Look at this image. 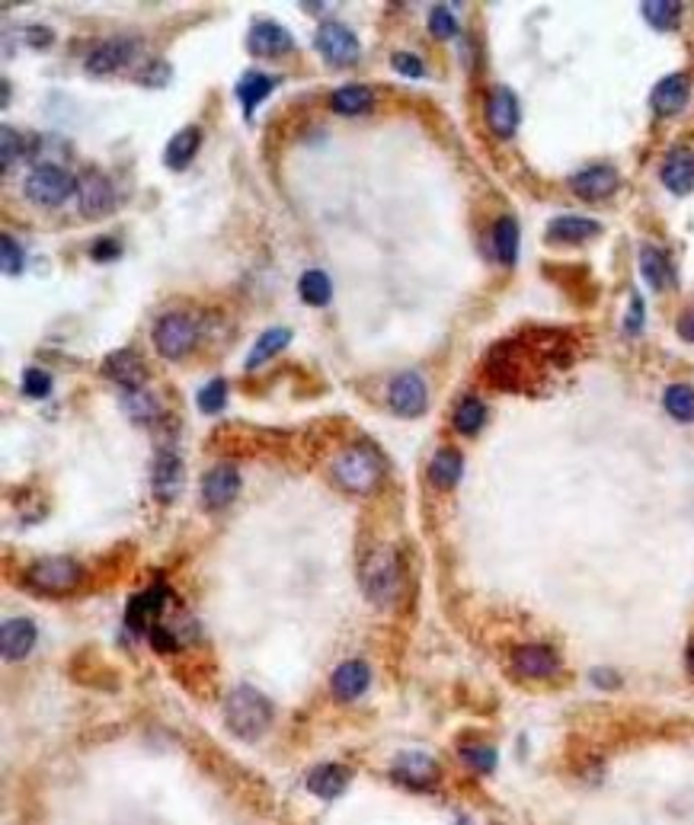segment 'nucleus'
I'll use <instances>...</instances> for the list:
<instances>
[{
    "label": "nucleus",
    "instance_id": "nucleus-1",
    "mask_svg": "<svg viewBox=\"0 0 694 825\" xmlns=\"http://www.w3.org/2000/svg\"><path fill=\"white\" fill-rule=\"evenodd\" d=\"M224 720H228V730L237 739L253 742L269 730L272 704H269V698L263 691H256L250 685H240L228 694V701H224Z\"/></svg>",
    "mask_w": 694,
    "mask_h": 825
},
{
    "label": "nucleus",
    "instance_id": "nucleus-2",
    "mask_svg": "<svg viewBox=\"0 0 694 825\" xmlns=\"http://www.w3.org/2000/svg\"><path fill=\"white\" fill-rule=\"evenodd\" d=\"M359 579L362 589L375 605H394L403 589V576H400V560L391 547L375 544L365 550V557L359 563Z\"/></svg>",
    "mask_w": 694,
    "mask_h": 825
},
{
    "label": "nucleus",
    "instance_id": "nucleus-3",
    "mask_svg": "<svg viewBox=\"0 0 694 825\" xmlns=\"http://www.w3.org/2000/svg\"><path fill=\"white\" fill-rule=\"evenodd\" d=\"M333 474L352 493H371L378 487V480L384 474V461L375 448L368 445H352L346 448L340 458L333 461Z\"/></svg>",
    "mask_w": 694,
    "mask_h": 825
},
{
    "label": "nucleus",
    "instance_id": "nucleus-4",
    "mask_svg": "<svg viewBox=\"0 0 694 825\" xmlns=\"http://www.w3.org/2000/svg\"><path fill=\"white\" fill-rule=\"evenodd\" d=\"M26 582L32 589L39 592H48V595H64L77 589L80 582V566L68 557H45V560H36L26 570Z\"/></svg>",
    "mask_w": 694,
    "mask_h": 825
},
{
    "label": "nucleus",
    "instance_id": "nucleus-5",
    "mask_svg": "<svg viewBox=\"0 0 694 825\" xmlns=\"http://www.w3.org/2000/svg\"><path fill=\"white\" fill-rule=\"evenodd\" d=\"M77 189V180L61 167H36L26 176V196L42 208H55Z\"/></svg>",
    "mask_w": 694,
    "mask_h": 825
},
{
    "label": "nucleus",
    "instance_id": "nucleus-6",
    "mask_svg": "<svg viewBox=\"0 0 694 825\" xmlns=\"http://www.w3.org/2000/svg\"><path fill=\"white\" fill-rule=\"evenodd\" d=\"M196 346V323L186 314H167L157 320L154 327V349L164 355V359L176 362Z\"/></svg>",
    "mask_w": 694,
    "mask_h": 825
},
{
    "label": "nucleus",
    "instance_id": "nucleus-7",
    "mask_svg": "<svg viewBox=\"0 0 694 825\" xmlns=\"http://www.w3.org/2000/svg\"><path fill=\"white\" fill-rule=\"evenodd\" d=\"M317 52L324 55L333 68H346V64H355L362 55V45L355 39V32L343 23H324L314 36Z\"/></svg>",
    "mask_w": 694,
    "mask_h": 825
},
{
    "label": "nucleus",
    "instance_id": "nucleus-8",
    "mask_svg": "<svg viewBox=\"0 0 694 825\" xmlns=\"http://www.w3.org/2000/svg\"><path fill=\"white\" fill-rule=\"evenodd\" d=\"M387 403H391V410L397 416H419L426 410V403H429V391H426V381L413 375V371H403L400 378L391 381V391H387Z\"/></svg>",
    "mask_w": 694,
    "mask_h": 825
},
{
    "label": "nucleus",
    "instance_id": "nucleus-9",
    "mask_svg": "<svg viewBox=\"0 0 694 825\" xmlns=\"http://www.w3.org/2000/svg\"><path fill=\"white\" fill-rule=\"evenodd\" d=\"M77 205H80V212H84L87 218L109 215L112 205H116V192H112V183L106 180L103 173L87 170L77 180Z\"/></svg>",
    "mask_w": 694,
    "mask_h": 825
},
{
    "label": "nucleus",
    "instance_id": "nucleus-10",
    "mask_svg": "<svg viewBox=\"0 0 694 825\" xmlns=\"http://www.w3.org/2000/svg\"><path fill=\"white\" fill-rule=\"evenodd\" d=\"M135 55H138V42H132V39H106L90 52L87 74H93V77L116 74V71L128 68V64L135 61Z\"/></svg>",
    "mask_w": 694,
    "mask_h": 825
},
{
    "label": "nucleus",
    "instance_id": "nucleus-11",
    "mask_svg": "<svg viewBox=\"0 0 694 825\" xmlns=\"http://www.w3.org/2000/svg\"><path fill=\"white\" fill-rule=\"evenodd\" d=\"M240 493V474L231 464H218L202 480V503L205 509H224L231 506Z\"/></svg>",
    "mask_w": 694,
    "mask_h": 825
},
{
    "label": "nucleus",
    "instance_id": "nucleus-12",
    "mask_svg": "<svg viewBox=\"0 0 694 825\" xmlns=\"http://www.w3.org/2000/svg\"><path fill=\"white\" fill-rule=\"evenodd\" d=\"M292 32H288L282 23H272V20H263V23H253L250 36H247V48L250 55L256 58H276V55H285L292 52Z\"/></svg>",
    "mask_w": 694,
    "mask_h": 825
},
{
    "label": "nucleus",
    "instance_id": "nucleus-13",
    "mask_svg": "<svg viewBox=\"0 0 694 825\" xmlns=\"http://www.w3.org/2000/svg\"><path fill=\"white\" fill-rule=\"evenodd\" d=\"M512 669L525 678H551L560 669V656L544 643H525L512 653Z\"/></svg>",
    "mask_w": 694,
    "mask_h": 825
},
{
    "label": "nucleus",
    "instance_id": "nucleus-14",
    "mask_svg": "<svg viewBox=\"0 0 694 825\" xmlns=\"http://www.w3.org/2000/svg\"><path fill=\"white\" fill-rule=\"evenodd\" d=\"M487 125L496 138H512L519 128V100L506 87H496L487 100Z\"/></svg>",
    "mask_w": 694,
    "mask_h": 825
},
{
    "label": "nucleus",
    "instance_id": "nucleus-15",
    "mask_svg": "<svg viewBox=\"0 0 694 825\" xmlns=\"http://www.w3.org/2000/svg\"><path fill=\"white\" fill-rule=\"evenodd\" d=\"M573 192L579 199H586V202H599L605 196H611V192L618 189V173L599 164V167H586V170H579L573 180H570Z\"/></svg>",
    "mask_w": 694,
    "mask_h": 825
},
{
    "label": "nucleus",
    "instance_id": "nucleus-16",
    "mask_svg": "<svg viewBox=\"0 0 694 825\" xmlns=\"http://www.w3.org/2000/svg\"><path fill=\"white\" fill-rule=\"evenodd\" d=\"M103 371L109 381H116L122 387V391H138V387H144V362L132 349L109 352L103 362Z\"/></svg>",
    "mask_w": 694,
    "mask_h": 825
},
{
    "label": "nucleus",
    "instance_id": "nucleus-17",
    "mask_svg": "<svg viewBox=\"0 0 694 825\" xmlns=\"http://www.w3.org/2000/svg\"><path fill=\"white\" fill-rule=\"evenodd\" d=\"M183 483H186V471H183V461L176 455H160L154 461V477H151V487H154V496L160 503H173L176 496L183 493Z\"/></svg>",
    "mask_w": 694,
    "mask_h": 825
},
{
    "label": "nucleus",
    "instance_id": "nucleus-18",
    "mask_svg": "<svg viewBox=\"0 0 694 825\" xmlns=\"http://www.w3.org/2000/svg\"><path fill=\"white\" fill-rule=\"evenodd\" d=\"M394 778L400 784H407L413 790H426L439 781V765L432 762L429 755H419V752H407L400 755V762L394 768Z\"/></svg>",
    "mask_w": 694,
    "mask_h": 825
},
{
    "label": "nucleus",
    "instance_id": "nucleus-19",
    "mask_svg": "<svg viewBox=\"0 0 694 825\" xmlns=\"http://www.w3.org/2000/svg\"><path fill=\"white\" fill-rule=\"evenodd\" d=\"M36 646V624L29 618H7L4 627H0V650H4V659H23L29 656V650Z\"/></svg>",
    "mask_w": 694,
    "mask_h": 825
},
{
    "label": "nucleus",
    "instance_id": "nucleus-20",
    "mask_svg": "<svg viewBox=\"0 0 694 825\" xmlns=\"http://www.w3.org/2000/svg\"><path fill=\"white\" fill-rule=\"evenodd\" d=\"M691 96V84L685 74H669L653 90V109L659 116H679Z\"/></svg>",
    "mask_w": 694,
    "mask_h": 825
},
{
    "label": "nucleus",
    "instance_id": "nucleus-21",
    "mask_svg": "<svg viewBox=\"0 0 694 825\" xmlns=\"http://www.w3.org/2000/svg\"><path fill=\"white\" fill-rule=\"evenodd\" d=\"M663 183L675 196H688L694 189V151L675 148L663 164Z\"/></svg>",
    "mask_w": 694,
    "mask_h": 825
},
{
    "label": "nucleus",
    "instance_id": "nucleus-22",
    "mask_svg": "<svg viewBox=\"0 0 694 825\" xmlns=\"http://www.w3.org/2000/svg\"><path fill=\"white\" fill-rule=\"evenodd\" d=\"M602 224L592 218H576V215H563L547 224V237L560 240V244H583L589 237H599Z\"/></svg>",
    "mask_w": 694,
    "mask_h": 825
},
{
    "label": "nucleus",
    "instance_id": "nucleus-23",
    "mask_svg": "<svg viewBox=\"0 0 694 825\" xmlns=\"http://www.w3.org/2000/svg\"><path fill=\"white\" fill-rule=\"evenodd\" d=\"M371 682V672L362 659H349L343 662L340 669L333 672V694L340 701H352V698H359V694L368 688Z\"/></svg>",
    "mask_w": 694,
    "mask_h": 825
},
{
    "label": "nucleus",
    "instance_id": "nucleus-24",
    "mask_svg": "<svg viewBox=\"0 0 694 825\" xmlns=\"http://www.w3.org/2000/svg\"><path fill=\"white\" fill-rule=\"evenodd\" d=\"M199 144H202V132L196 125H186L180 128L170 144H167V151H164V164L170 170H186L192 160H196V151H199Z\"/></svg>",
    "mask_w": 694,
    "mask_h": 825
},
{
    "label": "nucleus",
    "instance_id": "nucleus-25",
    "mask_svg": "<svg viewBox=\"0 0 694 825\" xmlns=\"http://www.w3.org/2000/svg\"><path fill=\"white\" fill-rule=\"evenodd\" d=\"M167 589L164 586H154L148 592H138L132 598V605H128V624H132L135 630H144V627H151V621L157 618L160 611H164L167 605Z\"/></svg>",
    "mask_w": 694,
    "mask_h": 825
},
{
    "label": "nucleus",
    "instance_id": "nucleus-26",
    "mask_svg": "<svg viewBox=\"0 0 694 825\" xmlns=\"http://www.w3.org/2000/svg\"><path fill=\"white\" fill-rule=\"evenodd\" d=\"M346 784H349V771L343 765H320V768L311 771V778H308V790L320 800L340 797L346 790Z\"/></svg>",
    "mask_w": 694,
    "mask_h": 825
},
{
    "label": "nucleus",
    "instance_id": "nucleus-27",
    "mask_svg": "<svg viewBox=\"0 0 694 825\" xmlns=\"http://www.w3.org/2000/svg\"><path fill=\"white\" fill-rule=\"evenodd\" d=\"M272 87H276V80H272L269 74H260V71H247L244 77H240L237 100H240V106H244V116L247 119L253 116V109L272 93Z\"/></svg>",
    "mask_w": 694,
    "mask_h": 825
},
{
    "label": "nucleus",
    "instance_id": "nucleus-28",
    "mask_svg": "<svg viewBox=\"0 0 694 825\" xmlns=\"http://www.w3.org/2000/svg\"><path fill=\"white\" fill-rule=\"evenodd\" d=\"M640 272H643V279H647L656 291L675 285L672 263L666 260V253L656 250V247H643L640 250Z\"/></svg>",
    "mask_w": 694,
    "mask_h": 825
},
{
    "label": "nucleus",
    "instance_id": "nucleus-29",
    "mask_svg": "<svg viewBox=\"0 0 694 825\" xmlns=\"http://www.w3.org/2000/svg\"><path fill=\"white\" fill-rule=\"evenodd\" d=\"M288 343H292V330H288V327H272V330H266V333L253 343V349H250V355H247V368L256 371L260 365H266V362L272 359V355H279Z\"/></svg>",
    "mask_w": 694,
    "mask_h": 825
},
{
    "label": "nucleus",
    "instance_id": "nucleus-30",
    "mask_svg": "<svg viewBox=\"0 0 694 825\" xmlns=\"http://www.w3.org/2000/svg\"><path fill=\"white\" fill-rule=\"evenodd\" d=\"M461 471H464V461H461L458 451L455 448H442L439 455L432 458V464H429V480L439 490H451L461 480Z\"/></svg>",
    "mask_w": 694,
    "mask_h": 825
},
{
    "label": "nucleus",
    "instance_id": "nucleus-31",
    "mask_svg": "<svg viewBox=\"0 0 694 825\" xmlns=\"http://www.w3.org/2000/svg\"><path fill=\"white\" fill-rule=\"evenodd\" d=\"M375 103V93L362 84H349V87H340L333 96H330V106L340 112V116H362V112L371 109Z\"/></svg>",
    "mask_w": 694,
    "mask_h": 825
},
{
    "label": "nucleus",
    "instance_id": "nucleus-32",
    "mask_svg": "<svg viewBox=\"0 0 694 825\" xmlns=\"http://www.w3.org/2000/svg\"><path fill=\"white\" fill-rule=\"evenodd\" d=\"M493 247H496V256L499 263L512 266L519 260V224L515 218H499L496 228H493Z\"/></svg>",
    "mask_w": 694,
    "mask_h": 825
},
{
    "label": "nucleus",
    "instance_id": "nucleus-33",
    "mask_svg": "<svg viewBox=\"0 0 694 825\" xmlns=\"http://www.w3.org/2000/svg\"><path fill=\"white\" fill-rule=\"evenodd\" d=\"M643 7V16H647V23L656 26V29H675L682 20V4L679 0H647Z\"/></svg>",
    "mask_w": 694,
    "mask_h": 825
},
{
    "label": "nucleus",
    "instance_id": "nucleus-34",
    "mask_svg": "<svg viewBox=\"0 0 694 825\" xmlns=\"http://www.w3.org/2000/svg\"><path fill=\"white\" fill-rule=\"evenodd\" d=\"M298 291H301V298L314 304V307H324L333 295V288H330V275L327 272H320V269H308L301 275V282H298Z\"/></svg>",
    "mask_w": 694,
    "mask_h": 825
},
{
    "label": "nucleus",
    "instance_id": "nucleus-35",
    "mask_svg": "<svg viewBox=\"0 0 694 825\" xmlns=\"http://www.w3.org/2000/svg\"><path fill=\"white\" fill-rule=\"evenodd\" d=\"M483 423H487V407H483L477 397H464L455 410V429L461 435H477Z\"/></svg>",
    "mask_w": 694,
    "mask_h": 825
},
{
    "label": "nucleus",
    "instance_id": "nucleus-36",
    "mask_svg": "<svg viewBox=\"0 0 694 825\" xmlns=\"http://www.w3.org/2000/svg\"><path fill=\"white\" fill-rule=\"evenodd\" d=\"M23 157H29V135L4 125L0 128V167L10 170L16 160H23Z\"/></svg>",
    "mask_w": 694,
    "mask_h": 825
},
{
    "label": "nucleus",
    "instance_id": "nucleus-37",
    "mask_svg": "<svg viewBox=\"0 0 694 825\" xmlns=\"http://www.w3.org/2000/svg\"><path fill=\"white\" fill-rule=\"evenodd\" d=\"M666 410L679 423H691L694 419V387L688 384H672L666 391Z\"/></svg>",
    "mask_w": 694,
    "mask_h": 825
},
{
    "label": "nucleus",
    "instance_id": "nucleus-38",
    "mask_svg": "<svg viewBox=\"0 0 694 825\" xmlns=\"http://www.w3.org/2000/svg\"><path fill=\"white\" fill-rule=\"evenodd\" d=\"M125 410L132 419H138V423H151V419L160 416V403L151 397V391L138 387V391H125Z\"/></svg>",
    "mask_w": 694,
    "mask_h": 825
},
{
    "label": "nucleus",
    "instance_id": "nucleus-39",
    "mask_svg": "<svg viewBox=\"0 0 694 825\" xmlns=\"http://www.w3.org/2000/svg\"><path fill=\"white\" fill-rule=\"evenodd\" d=\"M224 400H228V384H224L221 378H215V381H208L202 391L196 394V407L202 413H221Z\"/></svg>",
    "mask_w": 694,
    "mask_h": 825
},
{
    "label": "nucleus",
    "instance_id": "nucleus-40",
    "mask_svg": "<svg viewBox=\"0 0 694 825\" xmlns=\"http://www.w3.org/2000/svg\"><path fill=\"white\" fill-rule=\"evenodd\" d=\"M23 394L26 397H48L52 394V375L42 368H26L23 371Z\"/></svg>",
    "mask_w": 694,
    "mask_h": 825
},
{
    "label": "nucleus",
    "instance_id": "nucleus-41",
    "mask_svg": "<svg viewBox=\"0 0 694 825\" xmlns=\"http://www.w3.org/2000/svg\"><path fill=\"white\" fill-rule=\"evenodd\" d=\"M461 755H464V762L480 774H490L496 768V749H490V746H464Z\"/></svg>",
    "mask_w": 694,
    "mask_h": 825
},
{
    "label": "nucleus",
    "instance_id": "nucleus-42",
    "mask_svg": "<svg viewBox=\"0 0 694 825\" xmlns=\"http://www.w3.org/2000/svg\"><path fill=\"white\" fill-rule=\"evenodd\" d=\"M429 29H432L435 39H451L458 32V23H455V16H451L448 7H435L429 13Z\"/></svg>",
    "mask_w": 694,
    "mask_h": 825
},
{
    "label": "nucleus",
    "instance_id": "nucleus-43",
    "mask_svg": "<svg viewBox=\"0 0 694 825\" xmlns=\"http://www.w3.org/2000/svg\"><path fill=\"white\" fill-rule=\"evenodd\" d=\"M0 256H4V272L7 275H20L23 272V247L16 244L10 234L0 237Z\"/></svg>",
    "mask_w": 694,
    "mask_h": 825
},
{
    "label": "nucleus",
    "instance_id": "nucleus-44",
    "mask_svg": "<svg viewBox=\"0 0 694 825\" xmlns=\"http://www.w3.org/2000/svg\"><path fill=\"white\" fill-rule=\"evenodd\" d=\"M138 80L144 87H164L167 80H170V68H167V61H160V58H151V64L138 74Z\"/></svg>",
    "mask_w": 694,
    "mask_h": 825
},
{
    "label": "nucleus",
    "instance_id": "nucleus-45",
    "mask_svg": "<svg viewBox=\"0 0 694 825\" xmlns=\"http://www.w3.org/2000/svg\"><path fill=\"white\" fill-rule=\"evenodd\" d=\"M148 637H151V643H154L157 653H170V650H176V634L170 630V624H151V627H148Z\"/></svg>",
    "mask_w": 694,
    "mask_h": 825
},
{
    "label": "nucleus",
    "instance_id": "nucleus-46",
    "mask_svg": "<svg viewBox=\"0 0 694 825\" xmlns=\"http://www.w3.org/2000/svg\"><path fill=\"white\" fill-rule=\"evenodd\" d=\"M391 64H394V71L403 74V77H413V80L423 77V64H419V58L410 55V52H397Z\"/></svg>",
    "mask_w": 694,
    "mask_h": 825
},
{
    "label": "nucleus",
    "instance_id": "nucleus-47",
    "mask_svg": "<svg viewBox=\"0 0 694 825\" xmlns=\"http://www.w3.org/2000/svg\"><path fill=\"white\" fill-rule=\"evenodd\" d=\"M93 260L96 263H109V260H116V256L122 253V247H119V240H112V237H103L100 244H93Z\"/></svg>",
    "mask_w": 694,
    "mask_h": 825
},
{
    "label": "nucleus",
    "instance_id": "nucleus-48",
    "mask_svg": "<svg viewBox=\"0 0 694 825\" xmlns=\"http://www.w3.org/2000/svg\"><path fill=\"white\" fill-rule=\"evenodd\" d=\"M643 327V301L640 295L631 298V311H627V333H637Z\"/></svg>",
    "mask_w": 694,
    "mask_h": 825
},
{
    "label": "nucleus",
    "instance_id": "nucleus-49",
    "mask_svg": "<svg viewBox=\"0 0 694 825\" xmlns=\"http://www.w3.org/2000/svg\"><path fill=\"white\" fill-rule=\"evenodd\" d=\"M52 29H45V26H29V32H26V42L32 45V48H42V45H52Z\"/></svg>",
    "mask_w": 694,
    "mask_h": 825
},
{
    "label": "nucleus",
    "instance_id": "nucleus-50",
    "mask_svg": "<svg viewBox=\"0 0 694 825\" xmlns=\"http://www.w3.org/2000/svg\"><path fill=\"white\" fill-rule=\"evenodd\" d=\"M679 336L688 339V343H694V307L682 314V320H679Z\"/></svg>",
    "mask_w": 694,
    "mask_h": 825
},
{
    "label": "nucleus",
    "instance_id": "nucleus-51",
    "mask_svg": "<svg viewBox=\"0 0 694 825\" xmlns=\"http://www.w3.org/2000/svg\"><path fill=\"white\" fill-rule=\"evenodd\" d=\"M685 662H688V669L694 672V643L688 646V656H685Z\"/></svg>",
    "mask_w": 694,
    "mask_h": 825
},
{
    "label": "nucleus",
    "instance_id": "nucleus-52",
    "mask_svg": "<svg viewBox=\"0 0 694 825\" xmlns=\"http://www.w3.org/2000/svg\"><path fill=\"white\" fill-rule=\"evenodd\" d=\"M10 103V80H4V106Z\"/></svg>",
    "mask_w": 694,
    "mask_h": 825
}]
</instances>
